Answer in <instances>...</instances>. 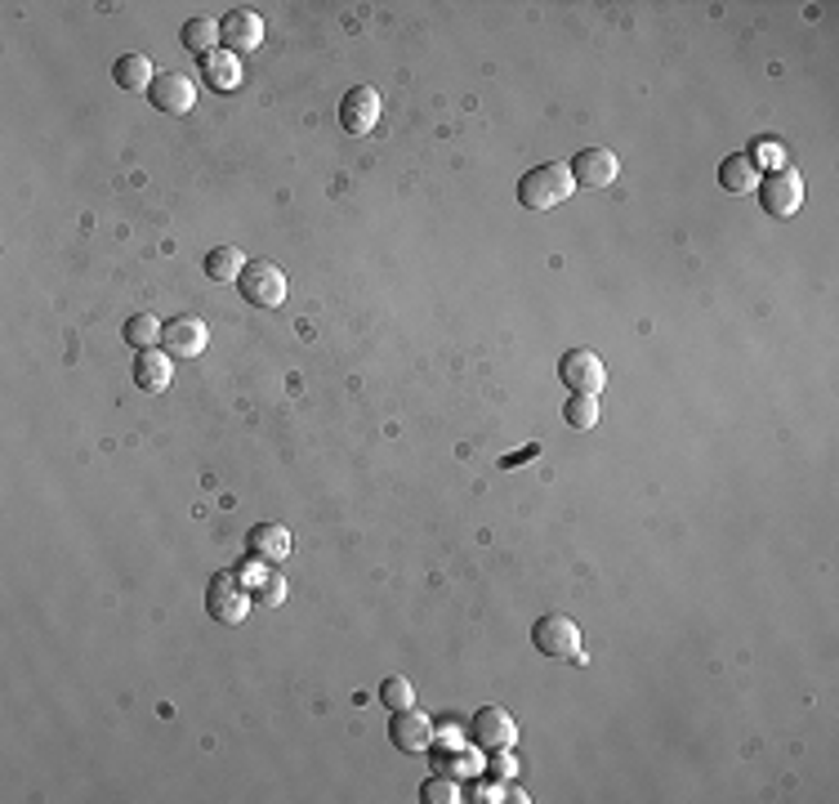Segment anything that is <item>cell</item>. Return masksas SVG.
<instances>
[{"label": "cell", "instance_id": "obj_4", "mask_svg": "<svg viewBox=\"0 0 839 804\" xmlns=\"http://www.w3.org/2000/svg\"><path fill=\"white\" fill-rule=\"evenodd\" d=\"M237 286H242V300L255 309H277L286 300V273L273 260H251L242 278H237Z\"/></svg>", "mask_w": 839, "mask_h": 804}, {"label": "cell", "instance_id": "obj_19", "mask_svg": "<svg viewBox=\"0 0 839 804\" xmlns=\"http://www.w3.org/2000/svg\"><path fill=\"white\" fill-rule=\"evenodd\" d=\"M179 45H183L188 54H197V59L214 54V45H219V23H210V19H188V23L179 28Z\"/></svg>", "mask_w": 839, "mask_h": 804}, {"label": "cell", "instance_id": "obj_16", "mask_svg": "<svg viewBox=\"0 0 839 804\" xmlns=\"http://www.w3.org/2000/svg\"><path fill=\"white\" fill-rule=\"evenodd\" d=\"M201 81L214 94H232L237 85H242V63H237V54H228V50H214V54L201 59Z\"/></svg>", "mask_w": 839, "mask_h": 804}, {"label": "cell", "instance_id": "obj_11", "mask_svg": "<svg viewBox=\"0 0 839 804\" xmlns=\"http://www.w3.org/2000/svg\"><path fill=\"white\" fill-rule=\"evenodd\" d=\"M206 344H210V331H206V322H197V317H170V322L161 326V349H166L170 358H201Z\"/></svg>", "mask_w": 839, "mask_h": 804}, {"label": "cell", "instance_id": "obj_21", "mask_svg": "<svg viewBox=\"0 0 839 804\" xmlns=\"http://www.w3.org/2000/svg\"><path fill=\"white\" fill-rule=\"evenodd\" d=\"M122 335H126V344H130L135 354L139 349H157V344H161V322L153 313H135V317H126Z\"/></svg>", "mask_w": 839, "mask_h": 804}, {"label": "cell", "instance_id": "obj_8", "mask_svg": "<svg viewBox=\"0 0 839 804\" xmlns=\"http://www.w3.org/2000/svg\"><path fill=\"white\" fill-rule=\"evenodd\" d=\"M148 103L166 117H188L197 107V85L183 76V72H161L153 85H148Z\"/></svg>", "mask_w": 839, "mask_h": 804}, {"label": "cell", "instance_id": "obj_27", "mask_svg": "<svg viewBox=\"0 0 839 804\" xmlns=\"http://www.w3.org/2000/svg\"><path fill=\"white\" fill-rule=\"evenodd\" d=\"M492 760H496V764H492V769H496V777H514V760H510L505 751H496Z\"/></svg>", "mask_w": 839, "mask_h": 804}, {"label": "cell", "instance_id": "obj_10", "mask_svg": "<svg viewBox=\"0 0 839 804\" xmlns=\"http://www.w3.org/2000/svg\"><path fill=\"white\" fill-rule=\"evenodd\" d=\"M376 122H380V94L371 85H353L339 98V126L348 135H367V130H376Z\"/></svg>", "mask_w": 839, "mask_h": 804}, {"label": "cell", "instance_id": "obj_12", "mask_svg": "<svg viewBox=\"0 0 839 804\" xmlns=\"http://www.w3.org/2000/svg\"><path fill=\"white\" fill-rule=\"evenodd\" d=\"M514 720H510V711L505 707H483L473 720H469V738L483 746V751H505L510 742H514Z\"/></svg>", "mask_w": 839, "mask_h": 804}, {"label": "cell", "instance_id": "obj_3", "mask_svg": "<svg viewBox=\"0 0 839 804\" xmlns=\"http://www.w3.org/2000/svg\"><path fill=\"white\" fill-rule=\"evenodd\" d=\"M755 192H759L764 215H773V219H790V215L804 206V179H799L790 166L768 170V175L755 184Z\"/></svg>", "mask_w": 839, "mask_h": 804}, {"label": "cell", "instance_id": "obj_7", "mask_svg": "<svg viewBox=\"0 0 839 804\" xmlns=\"http://www.w3.org/2000/svg\"><path fill=\"white\" fill-rule=\"evenodd\" d=\"M567 175H571V184H576V188L604 192V188H612V184H617L621 161H617V153H608V148H585V153H576V157H571Z\"/></svg>", "mask_w": 839, "mask_h": 804}, {"label": "cell", "instance_id": "obj_18", "mask_svg": "<svg viewBox=\"0 0 839 804\" xmlns=\"http://www.w3.org/2000/svg\"><path fill=\"white\" fill-rule=\"evenodd\" d=\"M112 81L122 85V90H148L157 81V72H153L148 54H122V59L112 63Z\"/></svg>", "mask_w": 839, "mask_h": 804}, {"label": "cell", "instance_id": "obj_23", "mask_svg": "<svg viewBox=\"0 0 839 804\" xmlns=\"http://www.w3.org/2000/svg\"><path fill=\"white\" fill-rule=\"evenodd\" d=\"M380 702H385L389 711H407V707H416V688H411L402 675H389V679L380 683Z\"/></svg>", "mask_w": 839, "mask_h": 804}, {"label": "cell", "instance_id": "obj_15", "mask_svg": "<svg viewBox=\"0 0 839 804\" xmlns=\"http://www.w3.org/2000/svg\"><path fill=\"white\" fill-rule=\"evenodd\" d=\"M247 550L255 563H282L291 554V532L282 523H255L247 532Z\"/></svg>", "mask_w": 839, "mask_h": 804}, {"label": "cell", "instance_id": "obj_20", "mask_svg": "<svg viewBox=\"0 0 839 804\" xmlns=\"http://www.w3.org/2000/svg\"><path fill=\"white\" fill-rule=\"evenodd\" d=\"M247 255L242 251H237V247H214V251H206V278L210 282H237V278H242V264Z\"/></svg>", "mask_w": 839, "mask_h": 804}, {"label": "cell", "instance_id": "obj_5", "mask_svg": "<svg viewBox=\"0 0 839 804\" xmlns=\"http://www.w3.org/2000/svg\"><path fill=\"white\" fill-rule=\"evenodd\" d=\"M558 380H563L571 394L598 398V394H604V385H608V367H604V358L589 354V349H571V354L558 358Z\"/></svg>", "mask_w": 839, "mask_h": 804}, {"label": "cell", "instance_id": "obj_24", "mask_svg": "<svg viewBox=\"0 0 839 804\" xmlns=\"http://www.w3.org/2000/svg\"><path fill=\"white\" fill-rule=\"evenodd\" d=\"M420 795H424L429 804H451V800H455L460 791H455V782H451L447 773H438V777H429V782L420 786Z\"/></svg>", "mask_w": 839, "mask_h": 804}, {"label": "cell", "instance_id": "obj_2", "mask_svg": "<svg viewBox=\"0 0 839 804\" xmlns=\"http://www.w3.org/2000/svg\"><path fill=\"white\" fill-rule=\"evenodd\" d=\"M251 613V591L242 586L237 572H214L206 582V617H214L219 626H242Z\"/></svg>", "mask_w": 839, "mask_h": 804}, {"label": "cell", "instance_id": "obj_9", "mask_svg": "<svg viewBox=\"0 0 839 804\" xmlns=\"http://www.w3.org/2000/svg\"><path fill=\"white\" fill-rule=\"evenodd\" d=\"M219 45H228V54H251L264 45V19L255 10H228L219 19Z\"/></svg>", "mask_w": 839, "mask_h": 804}, {"label": "cell", "instance_id": "obj_13", "mask_svg": "<svg viewBox=\"0 0 839 804\" xmlns=\"http://www.w3.org/2000/svg\"><path fill=\"white\" fill-rule=\"evenodd\" d=\"M389 742H394L398 751H407V755H420V751H429V746H433V720H429V716H420L416 707L394 711Z\"/></svg>", "mask_w": 839, "mask_h": 804}, {"label": "cell", "instance_id": "obj_25", "mask_svg": "<svg viewBox=\"0 0 839 804\" xmlns=\"http://www.w3.org/2000/svg\"><path fill=\"white\" fill-rule=\"evenodd\" d=\"M251 586H255V599H260V604H282V595H286L282 577H260V582H251Z\"/></svg>", "mask_w": 839, "mask_h": 804}, {"label": "cell", "instance_id": "obj_6", "mask_svg": "<svg viewBox=\"0 0 839 804\" xmlns=\"http://www.w3.org/2000/svg\"><path fill=\"white\" fill-rule=\"evenodd\" d=\"M532 644L541 657H580V626L563 613H545L532 626Z\"/></svg>", "mask_w": 839, "mask_h": 804}, {"label": "cell", "instance_id": "obj_14", "mask_svg": "<svg viewBox=\"0 0 839 804\" xmlns=\"http://www.w3.org/2000/svg\"><path fill=\"white\" fill-rule=\"evenodd\" d=\"M175 380V367H170V354L166 349H139L135 354V385L144 394H166Z\"/></svg>", "mask_w": 839, "mask_h": 804}, {"label": "cell", "instance_id": "obj_26", "mask_svg": "<svg viewBox=\"0 0 839 804\" xmlns=\"http://www.w3.org/2000/svg\"><path fill=\"white\" fill-rule=\"evenodd\" d=\"M755 153H759V161H768V166H773V170H782V153H786V148H782V144H759V148H755Z\"/></svg>", "mask_w": 839, "mask_h": 804}, {"label": "cell", "instance_id": "obj_17", "mask_svg": "<svg viewBox=\"0 0 839 804\" xmlns=\"http://www.w3.org/2000/svg\"><path fill=\"white\" fill-rule=\"evenodd\" d=\"M755 184H759V175H755V157L733 153V157L719 161V188H724V192H751Z\"/></svg>", "mask_w": 839, "mask_h": 804}, {"label": "cell", "instance_id": "obj_28", "mask_svg": "<svg viewBox=\"0 0 839 804\" xmlns=\"http://www.w3.org/2000/svg\"><path fill=\"white\" fill-rule=\"evenodd\" d=\"M433 764H438V773H460V760H455V755H438Z\"/></svg>", "mask_w": 839, "mask_h": 804}, {"label": "cell", "instance_id": "obj_1", "mask_svg": "<svg viewBox=\"0 0 839 804\" xmlns=\"http://www.w3.org/2000/svg\"><path fill=\"white\" fill-rule=\"evenodd\" d=\"M571 192H576V184H571L567 166H558V161L532 166V170L518 179V201H523L527 210H554V206H563Z\"/></svg>", "mask_w": 839, "mask_h": 804}, {"label": "cell", "instance_id": "obj_22", "mask_svg": "<svg viewBox=\"0 0 839 804\" xmlns=\"http://www.w3.org/2000/svg\"><path fill=\"white\" fill-rule=\"evenodd\" d=\"M563 420H567L571 429H594V425H598V398L571 394V398L563 403Z\"/></svg>", "mask_w": 839, "mask_h": 804}]
</instances>
